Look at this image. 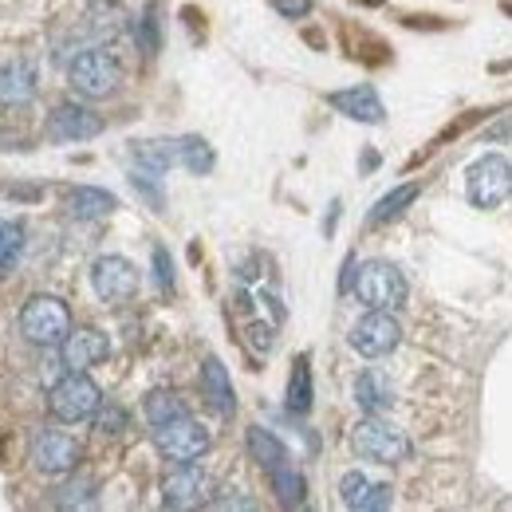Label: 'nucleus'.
<instances>
[{
    "instance_id": "25",
    "label": "nucleus",
    "mask_w": 512,
    "mask_h": 512,
    "mask_svg": "<svg viewBox=\"0 0 512 512\" xmlns=\"http://www.w3.org/2000/svg\"><path fill=\"white\" fill-rule=\"evenodd\" d=\"M418 197V186L410 182V186H402V190H390L383 201H375V209H371V225H386V221H394L410 201Z\"/></svg>"
},
{
    "instance_id": "21",
    "label": "nucleus",
    "mask_w": 512,
    "mask_h": 512,
    "mask_svg": "<svg viewBox=\"0 0 512 512\" xmlns=\"http://www.w3.org/2000/svg\"><path fill=\"white\" fill-rule=\"evenodd\" d=\"M134 162L146 170H170L174 162H182V146L166 142V138H150V142H134Z\"/></svg>"
},
{
    "instance_id": "34",
    "label": "nucleus",
    "mask_w": 512,
    "mask_h": 512,
    "mask_svg": "<svg viewBox=\"0 0 512 512\" xmlns=\"http://www.w3.org/2000/svg\"><path fill=\"white\" fill-rule=\"evenodd\" d=\"M209 509H256L249 497H213Z\"/></svg>"
},
{
    "instance_id": "23",
    "label": "nucleus",
    "mask_w": 512,
    "mask_h": 512,
    "mask_svg": "<svg viewBox=\"0 0 512 512\" xmlns=\"http://www.w3.org/2000/svg\"><path fill=\"white\" fill-rule=\"evenodd\" d=\"M268 477H272V489H276L280 505H288V509L304 505V493H308V485H304V477H300L292 465H284V469H272Z\"/></svg>"
},
{
    "instance_id": "19",
    "label": "nucleus",
    "mask_w": 512,
    "mask_h": 512,
    "mask_svg": "<svg viewBox=\"0 0 512 512\" xmlns=\"http://www.w3.org/2000/svg\"><path fill=\"white\" fill-rule=\"evenodd\" d=\"M355 402L367 414H383V410H390V402H394V390H390V383H386L379 371H363L355 379Z\"/></svg>"
},
{
    "instance_id": "4",
    "label": "nucleus",
    "mask_w": 512,
    "mask_h": 512,
    "mask_svg": "<svg viewBox=\"0 0 512 512\" xmlns=\"http://www.w3.org/2000/svg\"><path fill=\"white\" fill-rule=\"evenodd\" d=\"M99 406H103V394H99V386L87 379V371H67L64 379L52 386V394H48L52 418L67 422V426L91 422L99 414Z\"/></svg>"
},
{
    "instance_id": "10",
    "label": "nucleus",
    "mask_w": 512,
    "mask_h": 512,
    "mask_svg": "<svg viewBox=\"0 0 512 512\" xmlns=\"http://www.w3.org/2000/svg\"><path fill=\"white\" fill-rule=\"evenodd\" d=\"M402 343V327L398 320L383 312V308H371L363 320L351 327V347L363 355V359H383L394 347Z\"/></svg>"
},
{
    "instance_id": "1",
    "label": "nucleus",
    "mask_w": 512,
    "mask_h": 512,
    "mask_svg": "<svg viewBox=\"0 0 512 512\" xmlns=\"http://www.w3.org/2000/svg\"><path fill=\"white\" fill-rule=\"evenodd\" d=\"M465 197L477 209H497L512 197V162L505 154H481L465 170Z\"/></svg>"
},
{
    "instance_id": "3",
    "label": "nucleus",
    "mask_w": 512,
    "mask_h": 512,
    "mask_svg": "<svg viewBox=\"0 0 512 512\" xmlns=\"http://www.w3.org/2000/svg\"><path fill=\"white\" fill-rule=\"evenodd\" d=\"M20 335L36 347H60L71 335V312L60 296H32L20 312Z\"/></svg>"
},
{
    "instance_id": "24",
    "label": "nucleus",
    "mask_w": 512,
    "mask_h": 512,
    "mask_svg": "<svg viewBox=\"0 0 512 512\" xmlns=\"http://www.w3.org/2000/svg\"><path fill=\"white\" fill-rule=\"evenodd\" d=\"M288 410H292V414H308V410H312V371H308V359H300L296 371H292V383H288Z\"/></svg>"
},
{
    "instance_id": "22",
    "label": "nucleus",
    "mask_w": 512,
    "mask_h": 512,
    "mask_svg": "<svg viewBox=\"0 0 512 512\" xmlns=\"http://www.w3.org/2000/svg\"><path fill=\"white\" fill-rule=\"evenodd\" d=\"M142 410H146V422H150V426L170 422V418H178V414H190L186 402H182L174 390H150L146 402H142Z\"/></svg>"
},
{
    "instance_id": "13",
    "label": "nucleus",
    "mask_w": 512,
    "mask_h": 512,
    "mask_svg": "<svg viewBox=\"0 0 512 512\" xmlns=\"http://www.w3.org/2000/svg\"><path fill=\"white\" fill-rule=\"evenodd\" d=\"M339 497H343L347 509H355V512H379V509H390L394 489H390L386 481H371L367 473L351 469V473H343V481H339Z\"/></svg>"
},
{
    "instance_id": "5",
    "label": "nucleus",
    "mask_w": 512,
    "mask_h": 512,
    "mask_svg": "<svg viewBox=\"0 0 512 512\" xmlns=\"http://www.w3.org/2000/svg\"><path fill=\"white\" fill-rule=\"evenodd\" d=\"M67 79H71V87H75L83 99H107V95H115V87L123 83V67H119V60H115L111 52L87 48V52H79V56L71 60Z\"/></svg>"
},
{
    "instance_id": "28",
    "label": "nucleus",
    "mask_w": 512,
    "mask_h": 512,
    "mask_svg": "<svg viewBox=\"0 0 512 512\" xmlns=\"http://www.w3.org/2000/svg\"><path fill=\"white\" fill-rule=\"evenodd\" d=\"M91 501H95V481H91V477H75L71 485L56 489V505H60V509H83V505H91Z\"/></svg>"
},
{
    "instance_id": "20",
    "label": "nucleus",
    "mask_w": 512,
    "mask_h": 512,
    "mask_svg": "<svg viewBox=\"0 0 512 512\" xmlns=\"http://www.w3.org/2000/svg\"><path fill=\"white\" fill-rule=\"evenodd\" d=\"M115 205H119V201H115V193L95 190V186H79V190H71V197H67V209H71V217H83V221L107 217Z\"/></svg>"
},
{
    "instance_id": "30",
    "label": "nucleus",
    "mask_w": 512,
    "mask_h": 512,
    "mask_svg": "<svg viewBox=\"0 0 512 512\" xmlns=\"http://www.w3.org/2000/svg\"><path fill=\"white\" fill-rule=\"evenodd\" d=\"M138 40H142V48H146V52H158V8H146V12H142Z\"/></svg>"
},
{
    "instance_id": "6",
    "label": "nucleus",
    "mask_w": 512,
    "mask_h": 512,
    "mask_svg": "<svg viewBox=\"0 0 512 512\" xmlns=\"http://www.w3.org/2000/svg\"><path fill=\"white\" fill-rule=\"evenodd\" d=\"M351 449H355L359 457H367V461L398 465V461L410 457V438H406L398 426L383 422L379 414H367V418L351 430Z\"/></svg>"
},
{
    "instance_id": "31",
    "label": "nucleus",
    "mask_w": 512,
    "mask_h": 512,
    "mask_svg": "<svg viewBox=\"0 0 512 512\" xmlns=\"http://www.w3.org/2000/svg\"><path fill=\"white\" fill-rule=\"evenodd\" d=\"M154 280L162 292H174V264H170L166 249H154Z\"/></svg>"
},
{
    "instance_id": "33",
    "label": "nucleus",
    "mask_w": 512,
    "mask_h": 512,
    "mask_svg": "<svg viewBox=\"0 0 512 512\" xmlns=\"http://www.w3.org/2000/svg\"><path fill=\"white\" fill-rule=\"evenodd\" d=\"M249 347L260 351V355L272 351V327H268V323H253V327H249Z\"/></svg>"
},
{
    "instance_id": "15",
    "label": "nucleus",
    "mask_w": 512,
    "mask_h": 512,
    "mask_svg": "<svg viewBox=\"0 0 512 512\" xmlns=\"http://www.w3.org/2000/svg\"><path fill=\"white\" fill-rule=\"evenodd\" d=\"M111 355V343L103 331L95 327H83V331H71L64 343H60V359H64L67 371H87L95 363H103Z\"/></svg>"
},
{
    "instance_id": "14",
    "label": "nucleus",
    "mask_w": 512,
    "mask_h": 512,
    "mask_svg": "<svg viewBox=\"0 0 512 512\" xmlns=\"http://www.w3.org/2000/svg\"><path fill=\"white\" fill-rule=\"evenodd\" d=\"M327 103H331L339 115L355 119V123H371V127H379V123L386 119L383 99H379V91H375L371 83H359V87H347V91H331Z\"/></svg>"
},
{
    "instance_id": "7",
    "label": "nucleus",
    "mask_w": 512,
    "mask_h": 512,
    "mask_svg": "<svg viewBox=\"0 0 512 512\" xmlns=\"http://www.w3.org/2000/svg\"><path fill=\"white\" fill-rule=\"evenodd\" d=\"M150 438H154V449L162 457H170V461H197V457L209 453V430H201L190 414H178L170 422H158L150 430Z\"/></svg>"
},
{
    "instance_id": "27",
    "label": "nucleus",
    "mask_w": 512,
    "mask_h": 512,
    "mask_svg": "<svg viewBox=\"0 0 512 512\" xmlns=\"http://www.w3.org/2000/svg\"><path fill=\"white\" fill-rule=\"evenodd\" d=\"M20 253H24V229L20 225H0V276H8L16 268Z\"/></svg>"
},
{
    "instance_id": "32",
    "label": "nucleus",
    "mask_w": 512,
    "mask_h": 512,
    "mask_svg": "<svg viewBox=\"0 0 512 512\" xmlns=\"http://www.w3.org/2000/svg\"><path fill=\"white\" fill-rule=\"evenodd\" d=\"M284 20H304L312 12V0H268Z\"/></svg>"
},
{
    "instance_id": "2",
    "label": "nucleus",
    "mask_w": 512,
    "mask_h": 512,
    "mask_svg": "<svg viewBox=\"0 0 512 512\" xmlns=\"http://www.w3.org/2000/svg\"><path fill=\"white\" fill-rule=\"evenodd\" d=\"M351 292L359 296V304L390 312L406 300V276L386 260H367L351 272Z\"/></svg>"
},
{
    "instance_id": "8",
    "label": "nucleus",
    "mask_w": 512,
    "mask_h": 512,
    "mask_svg": "<svg viewBox=\"0 0 512 512\" xmlns=\"http://www.w3.org/2000/svg\"><path fill=\"white\" fill-rule=\"evenodd\" d=\"M213 477L197 465V461H178L174 473L162 477V505L166 509H197L209 505L213 497Z\"/></svg>"
},
{
    "instance_id": "26",
    "label": "nucleus",
    "mask_w": 512,
    "mask_h": 512,
    "mask_svg": "<svg viewBox=\"0 0 512 512\" xmlns=\"http://www.w3.org/2000/svg\"><path fill=\"white\" fill-rule=\"evenodd\" d=\"M178 146H182V166H186L190 174H209V170H213V146H209L205 138L190 134V138H182Z\"/></svg>"
},
{
    "instance_id": "11",
    "label": "nucleus",
    "mask_w": 512,
    "mask_h": 512,
    "mask_svg": "<svg viewBox=\"0 0 512 512\" xmlns=\"http://www.w3.org/2000/svg\"><path fill=\"white\" fill-rule=\"evenodd\" d=\"M91 288L107 304H127L130 296L138 292V268L130 264L127 256H99L91 264Z\"/></svg>"
},
{
    "instance_id": "12",
    "label": "nucleus",
    "mask_w": 512,
    "mask_h": 512,
    "mask_svg": "<svg viewBox=\"0 0 512 512\" xmlns=\"http://www.w3.org/2000/svg\"><path fill=\"white\" fill-rule=\"evenodd\" d=\"M103 134V119L79 103H60L48 119V138L52 142H87Z\"/></svg>"
},
{
    "instance_id": "29",
    "label": "nucleus",
    "mask_w": 512,
    "mask_h": 512,
    "mask_svg": "<svg viewBox=\"0 0 512 512\" xmlns=\"http://www.w3.org/2000/svg\"><path fill=\"white\" fill-rule=\"evenodd\" d=\"M95 430H99V434H123V430H127V410L115 406V402L99 406V414H95Z\"/></svg>"
},
{
    "instance_id": "9",
    "label": "nucleus",
    "mask_w": 512,
    "mask_h": 512,
    "mask_svg": "<svg viewBox=\"0 0 512 512\" xmlns=\"http://www.w3.org/2000/svg\"><path fill=\"white\" fill-rule=\"evenodd\" d=\"M28 457L36 465V473H44V477H67L79 465V442L71 434H64V430H40L32 438Z\"/></svg>"
},
{
    "instance_id": "16",
    "label": "nucleus",
    "mask_w": 512,
    "mask_h": 512,
    "mask_svg": "<svg viewBox=\"0 0 512 512\" xmlns=\"http://www.w3.org/2000/svg\"><path fill=\"white\" fill-rule=\"evenodd\" d=\"M36 99V67L28 60H8L0 67V107H28Z\"/></svg>"
},
{
    "instance_id": "18",
    "label": "nucleus",
    "mask_w": 512,
    "mask_h": 512,
    "mask_svg": "<svg viewBox=\"0 0 512 512\" xmlns=\"http://www.w3.org/2000/svg\"><path fill=\"white\" fill-rule=\"evenodd\" d=\"M245 446L253 453V461L264 469V473H272V469H284V465H292V457H288V449L284 442L272 434V430H264V426H253L249 434H245Z\"/></svg>"
},
{
    "instance_id": "17",
    "label": "nucleus",
    "mask_w": 512,
    "mask_h": 512,
    "mask_svg": "<svg viewBox=\"0 0 512 512\" xmlns=\"http://www.w3.org/2000/svg\"><path fill=\"white\" fill-rule=\"evenodd\" d=\"M201 390H205V402L221 414V418H233L237 410V394H233V383H229V371L217 355H209L201 363Z\"/></svg>"
}]
</instances>
